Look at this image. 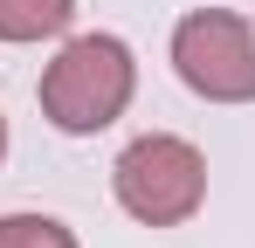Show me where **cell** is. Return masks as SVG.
<instances>
[{"label": "cell", "instance_id": "4", "mask_svg": "<svg viewBox=\"0 0 255 248\" xmlns=\"http://www.w3.org/2000/svg\"><path fill=\"white\" fill-rule=\"evenodd\" d=\"M76 21V0H0V41H48Z\"/></svg>", "mask_w": 255, "mask_h": 248}, {"label": "cell", "instance_id": "3", "mask_svg": "<svg viewBox=\"0 0 255 248\" xmlns=\"http://www.w3.org/2000/svg\"><path fill=\"white\" fill-rule=\"evenodd\" d=\"M172 69L207 104H255V35L242 14L200 7L172 28Z\"/></svg>", "mask_w": 255, "mask_h": 248}, {"label": "cell", "instance_id": "5", "mask_svg": "<svg viewBox=\"0 0 255 248\" xmlns=\"http://www.w3.org/2000/svg\"><path fill=\"white\" fill-rule=\"evenodd\" d=\"M0 248H76V235L48 214H0Z\"/></svg>", "mask_w": 255, "mask_h": 248}, {"label": "cell", "instance_id": "6", "mask_svg": "<svg viewBox=\"0 0 255 248\" xmlns=\"http://www.w3.org/2000/svg\"><path fill=\"white\" fill-rule=\"evenodd\" d=\"M0 159H7V118H0Z\"/></svg>", "mask_w": 255, "mask_h": 248}, {"label": "cell", "instance_id": "1", "mask_svg": "<svg viewBox=\"0 0 255 248\" xmlns=\"http://www.w3.org/2000/svg\"><path fill=\"white\" fill-rule=\"evenodd\" d=\"M131 90H138V62L118 35H76L55 62L42 69V118L69 138H90L104 124L125 118Z\"/></svg>", "mask_w": 255, "mask_h": 248}, {"label": "cell", "instance_id": "2", "mask_svg": "<svg viewBox=\"0 0 255 248\" xmlns=\"http://www.w3.org/2000/svg\"><path fill=\"white\" fill-rule=\"evenodd\" d=\"M111 186H118V207L145 228H179L193 221V207L207 200V159L172 138V131H145L131 138L118 165H111Z\"/></svg>", "mask_w": 255, "mask_h": 248}]
</instances>
